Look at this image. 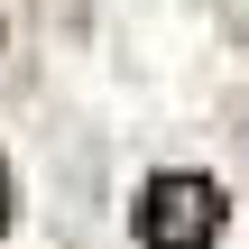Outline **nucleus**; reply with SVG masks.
Masks as SVG:
<instances>
[{
	"label": "nucleus",
	"instance_id": "obj_2",
	"mask_svg": "<svg viewBox=\"0 0 249 249\" xmlns=\"http://www.w3.org/2000/svg\"><path fill=\"white\" fill-rule=\"evenodd\" d=\"M0 203H9V176H0Z\"/></svg>",
	"mask_w": 249,
	"mask_h": 249
},
{
	"label": "nucleus",
	"instance_id": "obj_1",
	"mask_svg": "<svg viewBox=\"0 0 249 249\" xmlns=\"http://www.w3.org/2000/svg\"><path fill=\"white\" fill-rule=\"evenodd\" d=\"M213 231H222V194L203 176H157L148 185V203H139V240L148 249H213Z\"/></svg>",
	"mask_w": 249,
	"mask_h": 249
}]
</instances>
